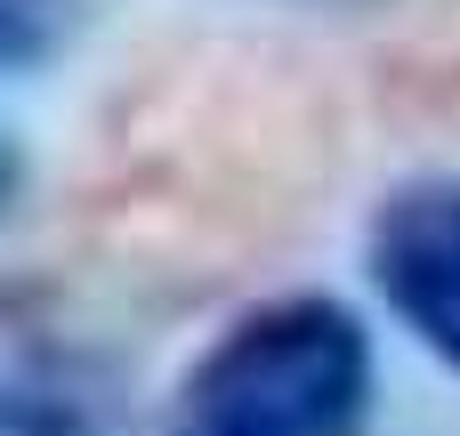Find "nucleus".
<instances>
[{
    "label": "nucleus",
    "instance_id": "f257e3e1",
    "mask_svg": "<svg viewBox=\"0 0 460 436\" xmlns=\"http://www.w3.org/2000/svg\"><path fill=\"white\" fill-rule=\"evenodd\" d=\"M162 436H372V332L332 291L259 299L186 364Z\"/></svg>",
    "mask_w": 460,
    "mask_h": 436
},
{
    "label": "nucleus",
    "instance_id": "f03ea898",
    "mask_svg": "<svg viewBox=\"0 0 460 436\" xmlns=\"http://www.w3.org/2000/svg\"><path fill=\"white\" fill-rule=\"evenodd\" d=\"M364 267L388 316L460 372V178H412L372 210Z\"/></svg>",
    "mask_w": 460,
    "mask_h": 436
},
{
    "label": "nucleus",
    "instance_id": "7ed1b4c3",
    "mask_svg": "<svg viewBox=\"0 0 460 436\" xmlns=\"http://www.w3.org/2000/svg\"><path fill=\"white\" fill-rule=\"evenodd\" d=\"M0 436H113V405L65 364L0 372Z\"/></svg>",
    "mask_w": 460,
    "mask_h": 436
},
{
    "label": "nucleus",
    "instance_id": "20e7f679",
    "mask_svg": "<svg viewBox=\"0 0 460 436\" xmlns=\"http://www.w3.org/2000/svg\"><path fill=\"white\" fill-rule=\"evenodd\" d=\"M57 0H0V73H32L57 49Z\"/></svg>",
    "mask_w": 460,
    "mask_h": 436
},
{
    "label": "nucleus",
    "instance_id": "39448f33",
    "mask_svg": "<svg viewBox=\"0 0 460 436\" xmlns=\"http://www.w3.org/2000/svg\"><path fill=\"white\" fill-rule=\"evenodd\" d=\"M16 178H24V154H16V138L0 129V210L16 202Z\"/></svg>",
    "mask_w": 460,
    "mask_h": 436
}]
</instances>
